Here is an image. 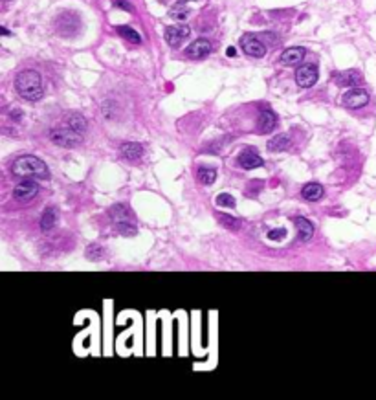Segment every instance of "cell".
I'll list each match as a JSON object with an SVG mask.
<instances>
[{
	"instance_id": "obj_4",
	"label": "cell",
	"mask_w": 376,
	"mask_h": 400,
	"mask_svg": "<svg viewBox=\"0 0 376 400\" xmlns=\"http://www.w3.org/2000/svg\"><path fill=\"white\" fill-rule=\"evenodd\" d=\"M79 26L81 21L74 11H65V13H61L55 19V32L59 33L61 37H72V35H75Z\"/></svg>"
},
{
	"instance_id": "obj_33",
	"label": "cell",
	"mask_w": 376,
	"mask_h": 400,
	"mask_svg": "<svg viewBox=\"0 0 376 400\" xmlns=\"http://www.w3.org/2000/svg\"><path fill=\"white\" fill-rule=\"evenodd\" d=\"M6 2H10V0H4V4H6Z\"/></svg>"
},
{
	"instance_id": "obj_7",
	"label": "cell",
	"mask_w": 376,
	"mask_h": 400,
	"mask_svg": "<svg viewBox=\"0 0 376 400\" xmlns=\"http://www.w3.org/2000/svg\"><path fill=\"white\" fill-rule=\"evenodd\" d=\"M39 193V186L37 182H33L32 178H24L21 184H17L15 189H13V197L21 202H28L32 200L35 195Z\"/></svg>"
},
{
	"instance_id": "obj_32",
	"label": "cell",
	"mask_w": 376,
	"mask_h": 400,
	"mask_svg": "<svg viewBox=\"0 0 376 400\" xmlns=\"http://www.w3.org/2000/svg\"><path fill=\"white\" fill-rule=\"evenodd\" d=\"M226 55H228V57H237V50H235V46H230V48L226 50Z\"/></svg>"
},
{
	"instance_id": "obj_16",
	"label": "cell",
	"mask_w": 376,
	"mask_h": 400,
	"mask_svg": "<svg viewBox=\"0 0 376 400\" xmlns=\"http://www.w3.org/2000/svg\"><path fill=\"white\" fill-rule=\"evenodd\" d=\"M306 55V50L296 46V48H288L281 54V64L285 66H294V64H299L303 61V57Z\"/></svg>"
},
{
	"instance_id": "obj_17",
	"label": "cell",
	"mask_w": 376,
	"mask_h": 400,
	"mask_svg": "<svg viewBox=\"0 0 376 400\" xmlns=\"http://www.w3.org/2000/svg\"><path fill=\"white\" fill-rule=\"evenodd\" d=\"M57 220H59V211H57V208L50 206V208L44 209L43 217H41V229L43 231H52L55 228V224H57Z\"/></svg>"
},
{
	"instance_id": "obj_31",
	"label": "cell",
	"mask_w": 376,
	"mask_h": 400,
	"mask_svg": "<svg viewBox=\"0 0 376 400\" xmlns=\"http://www.w3.org/2000/svg\"><path fill=\"white\" fill-rule=\"evenodd\" d=\"M21 117H22V110H21V108H17V110H11V119H13V121H21Z\"/></svg>"
},
{
	"instance_id": "obj_19",
	"label": "cell",
	"mask_w": 376,
	"mask_h": 400,
	"mask_svg": "<svg viewBox=\"0 0 376 400\" xmlns=\"http://www.w3.org/2000/svg\"><path fill=\"white\" fill-rule=\"evenodd\" d=\"M268 151L270 153H281V151H286L292 145V138L288 134H277L274 138L270 140L268 144Z\"/></svg>"
},
{
	"instance_id": "obj_20",
	"label": "cell",
	"mask_w": 376,
	"mask_h": 400,
	"mask_svg": "<svg viewBox=\"0 0 376 400\" xmlns=\"http://www.w3.org/2000/svg\"><path fill=\"white\" fill-rule=\"evenodd\" d=\"M277 125V117L275 114L270 110V108H264L261 116H259V128H261V132H272Z\"/></svg>"
},
{
	"instance_id": "obj_18",
	"label": "cell",
	"mask_w": 376,
	"mask_h": 400,
	"mask_svg": "<svg viewBox=\"0 0 376 400\" xmlns=\"http://www.w3.org/2000/svg\"><path fill=\"white\" fill-rule=\"evenodd\" d=\"M294 224H296V228H297L299 239L303 240V242H308V240L312 239V235H314V226H312L310 220L305 219V217H296V219H294Z\"/></svg>"
},
{
	"instance_id": "obj_13",
	"label": "cell",
	"mask_w": 376,
	"mask_h": 400,
	"mask_svg": "<svg viewBox=\"0 0 376 400\" xmlns=\"http://www.w3.org/2000/svg\"><path fill=\"white\" fill-rule=\"evenodd\" d=\"M110 219L114 220V224H121V222H132L134 215L130 213V209L123 204H114L112 208L108 209Z\"/></svg>"
},
{
	"instance_id": "obj_3",
	"label": "cell",
	"mask_w": 376,
	"mask_h": 400,
	"mask_svg": "<svg viewBox=\"0 0 376 400\" xmlns=\"http://www.w3.org/2000/svg\"><path fill=\"white\" fill-rule=\"evenodd\" d=\"M50 140L59 147H66V149H74L77 145L83 144V134L74 130L72 127L66 128H52L50 130Z\"/></svg>"
},
{
	"instance_id": "obj_24",
	"label": "cell",
	"mask_w": 376,
	"mask_h": 400,
	"mask_svg": "<svg viewBox=\"0 0 376 400\" xmlns=\"http://www.w3.org/2000/svg\"><path fill=\"white\" fill-rule=\"evenodd\" d=\"M217 219H219V222H221L224 228L231 229V231H239L241 229V220L235 219V217H231V215H226V213H219L217 215Z\"/></svg>"
},
{
	"instance_id": "obj_26",
	"label": "cell",
	"mask_w": 376,
	"mask_h": 400,
	"mask_svg": "<svg viewBox=\"0 0 376 400\" xmlns=\"http://www.w3.org/2000/svg\"><path fill=\"white\" fill-rule=\"evenodd\" d=\"M219 206H222V208H235V198L231 197V195H228V193H222V195H219L215 200Z\"/></svg>"
},
{
	"instance_id": "obj_15",
	"label": "cell",
	"mask_w": 376,
	"mask_h": 400,
	"mask_svg": "<svg viewBox=\"0 0 376 400\" xmlns=\"http://www.w3.org/2000/svg\"><path fill=\"white\" fill-rule=\"evenodd\" d=\"M119 153H121V156H123L125 160L136 162L143 156V145L136 144V142H127V144H123L119 147Z\"/></svg>"
},
{
	"instance_id": "obj_23",
	"label": "cell",
	"mask_w": 376,
	"mask_h": 400,
	"mask_svg": "<svg viewBox=\"0 0 376 400\" xmlns=\"http://www.w3.org/2000/svg\"><path fill=\"white\" fill-rule=\"evenodd\" d=\"M118 35H119V37H123L125 41L132 43V44H140L141 43L140 33L136 32V30H132L130 26H118Z\"/></svg>"
},
{
	"instance_id": "obj_6",
	"label": "cell",
	"mask_w": 376,
	"mask_h": 400,
	"mask_svg": "<svg viewBox=\"0 0 376 400\" xmlns=\"http://www.w3.org/2000/svg\"><path fill=\"white\" fill-rule=\"evenodd\" d=\"M317 81V66L316 64H303L296 72V83L301 88H310Z\"/></svg>"
},
{
	"instance_id": "obj_28",
	"label": "cell",
	"mask_w": 376,
	"mask_h": 400,
	"mask_svg": "<svg viewBox=\"0 0 376 400\" xmlns=\"http://www.w3.org/2000/svg\"><path fill=\"white\" fill-rule=\"evenodd\" d=\"M286 237V229L285 228H277L268 231V239L270 240H283Z\"/></svg>"
},
{
	"instance_id": "obj_12",
	"label": "cell",
	"mask_w": 376,
	"mask_h": 400,
	"mask_svg": "<svg viewBox=\"0 0 376 400\" xmlns=\"http://www.w3.org/2000/svg\"><path fill=\"white\" fill-rule=\"evenodd\" d=\"M332 81L339 86H358L361 83V74L358 70H345L332 75Z\"/></svg>"
},
{
	"instance_id": "obj_10",
	"label": "cell",
	"mask_w": 376,
	"mask_h": 400,
	"mask_svg": "<svg viewBox=\"0 0 376 400\" xmlns=\"http://www.w3.org/2000/svg\"><path fill=\"white\" fill-rule=\"evenodd\" d=\"M369 103V94L361 88H352L343 96V105L347 108H361Z\"/></svg>"
},
{
	"instance_id": "obj_25",
	"label": "cell",
	"mask_w": 376,
	"mask_h": 400,
	"mask_svg": "<svg viewBox=\"0 0 376 400\" xmlns=\"http://www.w3.org/2000/svg\"><path fill=\"white\" fill-rule=\"evenodd\" d=\"M116 231L121 235H127V237H130V235H136L138 233V228H136L132 222H121V224H116Z\"/></svg>"
},
{
	"instance_id": "obj_9",
	"label": "cell",
	"mask_w": 376,
	"mask_h": 400,
	"mask_svg": "<svg viewBox=\"0 0 376 400\" xmlns=\"http://www.w3.org/2000/svg\"><path fill=\"white\" fill-rule=\"evenodd\" d=\"M237 164L242 167V169H248V171H252V169H257V167H263L264 166V160L259 156V153L255 149H244L241 155L237 156Z\"/></svg>"
},
{
	"instance_id": "obj_2",
	"label": "cell",
	"mask_w": 376,
	"mask_h": 400,
	"mask_svg": "<svg viewBox=\"0 0 376 400\" xmlns=\"http://www.w3.org/2000/svg\"><path fill=\"white\" fill-rule=\"evenodd\" d=\"M11 173L19 178H41L48 180L50 169L43 160H39L37 156H21L17 158L15 164L11 166Z\"/></svg>"
},
{
	"instance_id": "obj_22",
	"label": "cell",
	"mask_w": 376,
	"mask_h": 400,
	"mask_svg": "<svg viewBox=\"0 0 376 400\" xmlns=\"http://www.w3.org/2000/svg\"><path fill=\"white\" fill-rule=\"evenodd\" d=\"M197 178H199L200 184L211 186L217 180V169H213V167H200L197 171Z\"/></svg>"
},
{
	"instance_id": "obj_5",
	"label": "cell",
	"mask_w": 376,
	"mask_h": 400,
	"mask_svg": "<svg viewBox=\"0 0 376 400\" xmlns=\"http://www.w3.org/2000/svg\"><path fill=\"white\" fill-rule=\"evenodd\" d=\"M241 46H242V52L250 57H264L266 55V46L257 35H253V33H248L244 37L241 39Z\"/></svg>"
},
{
	"instance_id": "obj_27",
	"label": "cell",
	"mask_w": 376,
	"mask_h": 400,
	"mask_svg": "<svg viewBox=\"0 0 376 400\" xmlns=\"http://www.w3.org/2000/svg\"><path fill=\"white\" fill-rule=\"evenodd\" d=\"M103 255H105V250H103L101 246H90L88 250H86V257L88 259H92V261H99V259H103Z\"/></svg>"
},
{
	"instance_id": "obj_21",
	"label": "cell",
	"mask_w": 376,
	"mask_h": 400,
	"mask_svg": "<svg viewBox=\"0 0 376 400\" xmlns=\"http://www.w3.org/2000/svg\"><path fill=\"white\" fill-rule=\"evenodd\" d=\"M66 125L68 127H72L74 130H77V132H86V128H88V123H86L85 116H81V114H70L68 116V119H66Z\"/></svg>"
},
{
	"instance_id": "obj_29",
	"label": "cell",
	"mask_w": 376,
	"mask_h": 400,
	"mask_svg": "<svg viewBox=\"0 0 376 400\" xmlns=\"http://www.w3.org/2000/svg\"><path fill=\"white\" fill-rule=\"evenodd\" d=\"M187 10H180V8H174V10L171 11V17H174V19H187Z\"/></svg>"
},
{
	"instance_id": "obj_14",
	"label": "cell",
	"mask_w": 376,
	"mask_h": 400,
	"mask_svg": "<svg viewBox=\"0 0 376 400\" xmlns=\"http://www.w3.org/2000/svg\"><path fill=\"white\" fill-rule=\"evenodd\" d=\"M323 195H325V189H323L321 184H317V182H308L306 186H303L301 189V197L308 200V202H317V200H321Z\"/></svg>"
},
{
	"instance_id": "obj_1",
	"label": "cell",
	"mask_w": 376,
	"mask_h": 400,
	"mask_svg": "<svg viewBox=\"0 0 376 400\" xmlns=\"http://www.w3.org/2000/svg\"><path fill=\"white\" fill-rule=\"evenodd\" d=\"M15 88L26 101H41L44 96L43 79L35 70H22L15 77Z\"/></svg>"
},
{
	"instance_id": "obj_34",
	"label": "cell",
	"mask_w": 376,
	"mask_h": 400,
	"mask_svg": "<svg viewBox=\"0 0 376 400\" xmlns=\"http://www.w3.org/2000/svg\"><path fill=\"white\" fill-rule=\"evenodd\" d=\"M182 2H187V0H182Z\"/></svg>"
},
{
	"instance_id": "obj_30",
	"label": "cell",
	"mask_w": 376,
	"mask_h": 400,
	"mask_svg": "<svg viewBox=\"0 0 376 400\" xmlns=\"http://www.w3.org/2000/svg\"><path fill=\"white\" fill-rule=\"evenodd\" d=\"M114 6H116V8H121V10H125V11H132V4L125 2V0H116Z\"/></svg>"
},
{
	"instance_id": "obj_8",
	"label": "cell",
	"mask_w": 376,
	"mask_h": 400,
	"mask_svg": "<svg viewBox=\"0 0 376 400\" xmlns=\"http://www.w3.org/2000/svg\"><path fill=\"white\" fill-rule=\"evenodd\" d=\"M189 35H191V28L187 26H169L165 28V33H163V37L171 48H178Z\"/></svg>"
},
{
	"instance_id": "obj_11",
	"label": "cell",
	"mask_w": 376,
	"mask_h": 400,
	"mask_svg": "<svg viewBox=\"0 0 376 400\" xmlns=\"http://www.w3.org/2000/svg\"><path fill=\"white\" fill-rule=\"evenodd\" d=\"M211 43L208 39H197L195 43H191L187 50H185V55L191 59H204L211 54Z\"/></svg>"
}]
</instances>
